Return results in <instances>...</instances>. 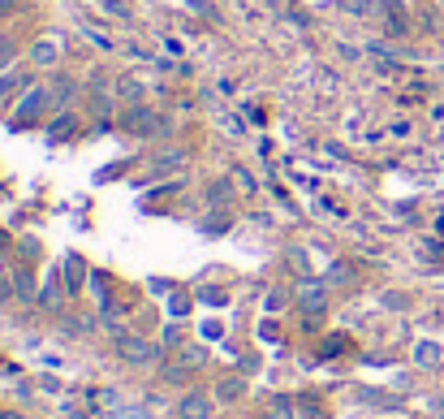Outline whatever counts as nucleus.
Masks as SVG:
<instances>
[{
  "label": "nucleus",
  "instance_id": "obj_8",
  "mask_svg": "<svg viewBox=\"0 0 444 419\" xmlns=\"http://www.w3.org/2000/svg\"><path fill=\"white\" fill-rule=\"evenodd\" d=\"M414 359H419V363H436V359H440V350H436L432 342H423V346H419V354H414Z\"/></svg>",
  "mask_w": 444,
  "mask_h": 419
},
{
  "label": "nucleus",
  "instance_id": "obj_5",
  "mask_svg": "<svg viewBox=\"0 0 444 419\" xmlns=\"http://www.w3.org/2000/svg\"><path fill=\"white\" fill-rule=\"evenodd\" d=\"M242 394H246V385H242L237 376H229V380H220V385H216V398H220V402H237Z\"/></svg>",
  "mask_w": 444,
  "mask_h": 419
},
{
  "label": "nucleus",
  "instance_id": "obj_6",
  "mask_svg": "<svg viewBox=\"0 0 444 419\" xmlns=\"http://www.w3.org/2000/svg\"><path fill=\"white\" fill-rule=\"evenodd\" d=\"M39 104H47V91H35V95H30V100L22 104V121H30V117H35V112H39Z\"/></svg>",
  "mask_w": 444,
  "mask_h": 419
},
{
  "label": "nucleus",
  "instance_id": "obj_11",
  "mask_svg": "<svg viewBox=\"0 0 444 419\" xmlns=\"http://www.w3.org/2000/svg\"><path fill=\"white\" fill-rule=\"evenodd\" d=\"M0 9H5V0H0Z\"/></svg>",
  "mask_w": 444,
  "mask_h": 419
},
{
  "label": "nucleus",
  "instance_id": "obj_10",
  "mask_svg": "<svg viewBox=\"0 0 444 419\" xmlns=\"http://www.w3.org/2000/svg\"><path fill=\"white\" fill-rule=\"evenodd\" d=\"M5 419H18V415H5Z\"/></svg>",
  "mask_w": 444,
  "mask_h": 419
},
{
  "label": "nucleus",
  "instance_id": "obj_2",
  "mask_svg": "<svg viewBox=\"0 0 444 419\" xmlns=\"http://www.w3.org/2000/svg\"><path fill=\"white\" fill-rule=\"evenodd\" d=\"M121 359H129V363H156L160 350L151 342H142V337H121Z\"/></svg>",
  "mask_w": 444,
  "mask_h": 419
},
{
  "label": "nucleus",
  "instance_id": "obj_3",
  "mask_svg": "<svg viewBox=\"0 0 444 419\" xmlns=\"http://www.w3.org/2000/svg\"><path fill=\"white\" fill-rule=\"evenodd\" d=\"M74 125H78V112H61V117H56L52 125H47V143H61L65 134L74 130Z\"/></svg>",
  "mask_w": 444,
  "mask_h": 419
},
{
  "label": "nucleus",
  "instance_id": "obj_4",
  "mask_svg": "<svg viewBox=\"0 0 444 419\" xmlns=\"http://www.w3.org/2000/svg\"><path fill=\"white\" fill-rule=\"evenodd\" d=\"M298 298H302V307H306L310 316H315V311H324V289H319L315 281H310V285H302V294H298Z\"/></svg>",
  "mask_w": 444,
  "mask_h": 419
},
{
  "label": "nucleus",
  "instance_id": "obj_7",
  "mask_svg": "<svg viewBox=\"0 0 444 419\" xmlns=\"http://www.w3.org/2000/svg\"><path fill=\"white\" fill-rule=\"evenodd\" d=\"M129 125H134V130H138V134H142V130H151V125H156V117H151V108H147V112L138 108V112H134V117H129Z\"/></svg>",
  "mask_w": 444,
  "mask_h": 419
},
{
  "label": "nucleus",
  "instance_id": "obj_9",
  "mask_svg": "<svg viewBox=\"0 0 444 419\" xmlns=\"http://www.w3.org/2000/svg\"><path fill=\"white\" fill-rule=\"evenodd\" d=\"M9 52H13V43H9V39H0V61H5Z\"/></svg>",
  "mask_w": 444,
  "mask_h": 419
},
{
  "label": "nucleus",
  "instance_id": "obj_1",
  "mask_svg": "<svg viewBox=\"0 0 444 419\" xmlns=\"http://www.w3.org/2000/svg\"><path fill=\"white\" fill-rule=\"evenodd\" d=\"M211 402L207 394H186L182 402H177V419H211Z\"/></svg>",
  "mask_w": 444,
  "mask_h": 419
}]
</instances>
